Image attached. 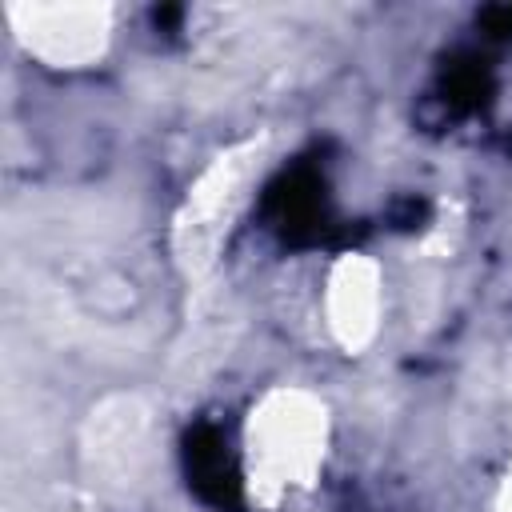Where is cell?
<instances>
[{
	"label": "cell",
	"instance_id": "1",
	"mask_svg": "<svg viewBox=\"0 0 512 512\" xmlns=\"http://www.w3.org/2000/svg\"><path fill=\"white\" fill-rule=\"evenodd\" d=\"M320 440V416L300 408V400H288L260 424V448H252V476L260 472V484L268 492L304 484V476L320 460Z\"/></svg>",
	"mask_w": 512,
	"mask_h": 512
}]
</instances>
